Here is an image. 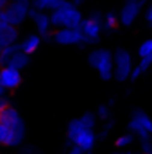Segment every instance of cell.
<instances>
[{"label":"cell","instance_id":"obj_1","mask_svg":"<svg viewBox=\"0 0 152 154\" xmlns=\"http://www.w3.org/2000/svg\"><path fill=\"white\" fill-rule=\"evenodd\" d=\"M0 122L5 124L11 129V143H9V147L20 145L23 136H25V125H23V120L18 115V111L14 108L7 106L5 109L0 111Z\"/></svg>","mask_w":152,"mask_h":154},{"label":"cell","instance_id":"obj_2","mask_svg":"<svg viewBox=\"0 0 152 154\" xmlns=\"http://www.w3.org/2000/svg\"><path fill=\"white\" fill-rule=\"evenodd\" d=\"M88 63L100 74L102 81L113 79V52L108 48H95L88 56Z\"/></svg>","mask_w":152,"mask_h":154},{"label":"cell","instance_id":"obj_3","mask_svg":"<svg viewBox=\"0 0 152 154\" xmlns=\"http://www.w3.org/2000/svg\"><path fill=\"white\" fill-rule=\"evenodd\" d=\"M132 56L127 48H116L113 54V77L118 82L127 81L132 72Z\"/></svg>","mask_w":152,"mask_h":154},{"label":"cell","instance_id":"obj_4","mask_svg":"<svg viewBox=\"0 0 152 154\" xmlns=\"http://www.w3.org/2000/svg\"><path fill=\"white\" fill-rule=\"evenodd\" d=\"M4 18H5V23L16 27L23 22V18L29 14V0H13L9 2L4 9Z\"/></svg>","mask_w":152,"mask_h":154},{"label":"cell","instance_id":"obj_5","mask_svg":"<svg viewBox=\"0 0 152 154\" xmlns=\"http://www.w3.org/2000/svg\"><path fill=\"white\" fill-rule=\"evenodd\" d=\"M141 7H143L141 0H125V4L122 5V11H120V14H118V22H120L122 25H125V27L132 25L134 20L138 18Z\"/></svg>","mask_w":152,"mask_h":154},{"label":"cell","instance_id":"obj_6","mask_svg":"<svg viewBox=\"0 0 152 154\" xmlns=\"http://www.w3.org/2000/svg\"><path fill=\"white\" fill-rule=\"evenodd\" d=\"M100 31H102V23H97L93 20H82V23L79 25V32L82 36V43L86 45H95L100 39Z\"/></svg>","mask_w":152,"mask_h":154},{"label":"cell","instance_id":"obj_7","mask_svg":"<svg viewBox=\"0 0 152 154\" xmlns=\"http://www.w3.org/2000/svg\"><path fill=\"white\" fill-rule=\"evenodd\" d=\"M70 143H72L74 147H77V149H81L84 154H90L93 151L95 143H97V134H95L93 129H84V127H82Z\"/></svg>","mask_w":152,"mask_h":154},{"label":"cell","instance_id":"obj_8","mask_svg":"<svg viewBox=\"0 0 152 154\" xmlns=\"http://www.w3.org/2000/svg\"><path fill=\"white\" fill-rule=\"evenodd\" d=\"M22 82V75L18 70L14 68H0V86H4L5 90H14L18 88Z\"/></svg>","mask_w":152,"mask_h":154},{"label":"cell","instance_id":"obj_9","mask_svg":"<svg viewBox=\"0 0 152 154\" xmlns=\"http://www.w3.org/2000/svg\"><path fill=\"white\" fill-rule=\"evenodd\" d=\"M54 34V39L59 43V45H77V43H82V36L79 32V29H59Z\"/></svg>","mask_w":152,"mask_h":154},{"label":"cell","instance_id":"obj_10","mask_svg":"<svg viewBox=\"0 0 152 154\" xmlns=\"http://www.w3.org/2000/svg\"><path fill=\"white\" fill-rule=\"evenodd\" d=\"M18 38V29L9 23H0V47H11Z\"/></svg>","mask_w":152,"mask_h":154},{"label":"cell","instance_id":"obj_11","mask_svg":"<svg viewBox=\"0 0 152 154\" xmlns=\"http://www.w3.org/2000/svg\"><path fill=\"white\" fill-rule=\"evenodd\" d=\"M29 14L34 18V23H36V27H38L39 34H43L45 38L48 39V29H50V18L45 14V13H38L36 9H29Z\"/></svg>","mask_w":152,"mask_h":154},{"label":"cell","instance_id":"obj_12","mask_svg":"<svg viewBox=\"0 0 152 154\" xmlns=\"http://www.w3.org/2000/svg\"><path fill=\"white\" fill-rule=\"evenodd\" d=\"M131 120L138 122V124H140V125H141V127H143V129H145V131H147V133L152 136V118L147 115L143 109L136 108V109L132 111V118H131Z\"/></svg>","mask_w":152,"mask_h":154},{"label":"cell","instance_id":"obj_13","mask_svg":"<svg viewBox=\"0 0 152 154\" xmlns=\"http://www.w3.org/2000/svg\"><path fill=\"white\" fill-rule=\"evenodd\" d=\"M22 50V45H11V47H5L2 52H0V68H7L11 57Z\"/></svg>","mask_w":152,"mask_h":154},{"label":"cell","instance_id":"obj_14","mask_svg":"<svg viewBox=\"0 0 152 154\" xmlns=\"http://www.w3.org/2000/svg\"><path fill=\"white\" fill-rule=\"evenodd\" d=\"M27 65H29V56L20 50V52H16V54L11 57V61H9L7 66H9V68H14V70H20V68H25Z\"/></svg>","mask_w":152,"mask_h":154},{"label":"cell","instance_id":"obj_15","mask_svg":"<svg viewBox=\"0 0 152 154\" xmlns=\"http://www.w3.org/2000/svg\"><path fill=\"white\" fill-rule=\"evenodd\" d=\"M39 36H36V34H32V36H29V38L23 41V45H22V52L23 54H32V52H36V48L39 47Z\"/></svg>","mask_w":152,"mask_h":154},{"label":"cell","instance_id":"obj_16","mask_svg":"<svg viewBox=\"0 0 152 154\" xmlns=\"http://www.w3.org/2000/svg\"><path fill=\"white\" fill-rule=\"evenodd\" d=\"M129 133L132 134V136H138L140 140H147V138H152L150 134L138 124V122H134V120H129Z\"/></svg>","mask_w":152,"mask_h":154},{"label":"cell","instance_id":"obj_17","mask_svg":"<svg viewBox=\"0 0 152 154\" xmlns=\"http://www.w3.org/2000/svg\"><path fill=\"white\" fill-rule=\"evenodd\" d=\"M65 0H34V7H36V11H43V9H57L61 4H63Z\"/></svg>","mask_w":152,"mask_h":154},{"label":"cell","instance_id":"obj_18","mask_svg":"<svg viewBox=\"0 0 152 154\" xmlns=\"http://www.w3.org/2000/svg\"><path fill=\"white\" fill-rule=\"evenodd\" d=\"M79 122L82 124L84 129H95V125H97V116H95V113H91V111H86L84 115L79 118Z\"/></svg>","mask_w":152,"mask_h":154},{"label":"cell","instance_id":"obj_19","mask_svg":"<svg viewBox=\"0 0 152 154\" xmlns=\"http://www.w3.org/2000/svg\"><path fill=\"white\" fill-rule=\"evenodd\" d=\"M82 129V124L79 122V118H74V120H70V124H68V129H66V138H68V143L75 138V134Z\"/></svg>","mask_w":152,"mask_h":154},{"label":"cell","instance_id":"obj_20","mask_svg":"<svg viewBox=\"0 0 152 154\" xmlns=\"http://www.w3.org/2000/svg\"><path fill=\"white\" fill-rule=\"evenodd\" d=\"M118 25V14L116 13H108V14H104V20H102V27H106L108 31H111Z\"/></svg>","mask_w":152,"mask_h":154},{"label":"cell","instance_id":"obj_21","mask_svg":"<svg viewBox=\"0 0 152 154\" xmlns=\"http://www.w3.org/2000/svg\"><path fill=\"white\" fill-rule=\"evenodd\" d=\"M132 142H134V136L131 133H127V134H122V136L116 138V147L118 149H127Z\"/></svg>","mask_w":152,"mask_h":154},{"label":"cell","instance_id":"obj_22","mask_svg":"<svg viewBox=\"0 0 152 154\" xmlns=\"http://www.w3.org/2000/svg\"><path fill=\"white\" fill-rule=\"evenodd\" d=\"M0 143L2 145H9L11 143V129L0 122Z\"/></svg>","mask_w":152,"mask_h":154},{"label":"cell","instance_id":"obj_23","mask_svg":"<svg viewBox=\"0 0 152 154\" xmlns=\"http://www.w3.org/2000/svg\"><path fill=\"white\" fill-rule=\"evenodd\" d=\"M152 54V39H145L141 45H140V48H138V56L140 57H147V56H150Z\"/></svg>","mask_w":152,"mask_h":154},{"label":"cell","instance_id":"obj_24","mask_svg":"<svg viewBox=\"0 0 152 154\" xmlns=\"http://www.w3.org/2000/svg\"><path fill=\"white\" fill-rule=\"evenodd\" d=\"M95 116H97V120L100 118L102 122L109 120V106H108V104H100L99 109H97V113H95Z\"/></svg>","mask_w":152,"mask_h":154},{"label":"cell","instance_id":"obj_25","mask_svg":"<svg viewBox=\"0 0 152 154\" xmlns=\"http://www.w3.org/2000/svg\"><path fill=\"white\" fill-rule=\"evenodd\" d=\"M150 66H152V54L150 56H147V57H141V59H140V65H138L136 68L143 74V72H147Z\"/></svg>","mask_w":152,"mask_h":154},{"label":"cell","instance_id":"obj_26","mask_svg":"<svg viewBox=\"0 0 152 154\" xmlns=\"http://www.w3.org/2000/svg\"><path fill=\"white\" fill-rule=\"evenodd\" d=\"M140 142H141V152L143 154H152V138L140 140Z\"/></svg>","mask_w":152,"mask_h":154},{"label":"cell","instance_id":"obj_27","mask_svg":"<svg viewBox=\"0 0 152 154\" xmlns=\"http://www.w3.org/2000/svg\"><path fill=\"white\" fill-rule=\"evenodd\" d=\"M18 154H41V151L38 147H34V145H23Z\"/></svg>","mask_w":152,"mask_h":154},{"label":"cell","instance_id":"obj_28","mask_svg":"<svg viewBox=\"0 0 152 154\" xmlns=\"http://www.w3.org/2000/svg\"><path fill=\"white\" fill-rule=\"evenodd\" d=\"M90 20H93V22H97V23H102V20H104V14H102L100 11H93V13L90 14Z\"/></svg>","mask_w":152,"mask_h":154},{"label":"cell","instance_id":"obj_29","mask_svg":"<svg viewBox=\"0 0 152 154\" xmlns=\"http://www.w3.org/2000/svg\"><path fill=\"white\" fill-rule=\"evenodd\" d=\"M145 20H147V23L152 27V2L149 4V7H147V13H145Z\"/></svg>","mask_w":152,"mask_h":154},{"label":"cell","instance_id":"obj_30","mask_svg":"<svg viewBox=\"0 0 152 154\" xmlns=\"http://www.w3.org/2000/svg\"><path fill=\"white\" fill-rule=\"evenodd\" d=\"M140 75H141V72H140V70L134 66V68H132V72H131V75H129V79H131V81H136Z\"/></svg>","mask_w":152,"mask_h":154},{"label":"cell","instance_id":"obj_31","mask_svg":"<svg viewBox=\"0 0 152 154\" xmlns=\"http://www.w3.org/2000/svg\"><path fill=\"white\" fill-rule=\"evenodd\" d=\"M7 106H9V104H7V100H5V99H2V97H0V111H2V109H5V108H7Z\"/></svg>","mask_w":152,"mask_h":154},{"label":"cell","instance_id":"obj_32","mask_svg":"<svg viewBox=\"0 0 152 154\" xmlns=\"http://www.w3.org/2000/svg\"><path fill=\"white\" fill-rule=\"evenodd\" d=\"M68 2H72V5H81V4H82V0H68Z\"/></svg>","mask_w":152,"mask_h":154},{"label":"cell","instance_id":"obj_33","mask_svg":"<svg viewBox=\"0 0 152 154\" xmlns=\"http://www.w3.org/2000/svg\"><path fill=\"white\" fill-rule=\"evenodd\" d=\"M7 4H9V0H0V9H4Z\"/></svg>","mask_w":152,"mask_h":154},{"label":"cell","instance_id":"obj_34","mask_svg":"<svg viewBox=\"0 0 152 154\" xmlns=\"http://www.w3.org/2000/svg\"><path fill=\"white\" fill-rule=\"evenodd\" d=\"M0 23H5V18H4V11L0 9Z\"/></svg>","mask_w":152,"mask_h":154},{"label":"cell","instance_id":"obj_35","mask_svg":"<svg viewBox=\"0 0 152 154\" xmlns=\"http://www.w3.org/2000/svg\"><path fill=\"white\" fill-rule=\"evenodd\" d=\"M4 95H5V88H4V86H0V97L4 99Z\"/></svg>","mask_w":152,"mask_h":154},{"label":"cell","instance_id":"obj_36","mask_svg":"<svg viewBox=\"0 0 152 154\" xmlns=\"http://www.w3.org/2000/svg\"><path fill=\"white\" fill-rule=\"evenodd\" d=\"M122 154H134V152H122Z\"/></svg>","mask_w":152,"mask_h":154},{"label":"cell","instance_id":"obj_37","mask_svg":"<svg viewBox=\"0 0 152 154\" xmlns=\"http://www.w3.org/2000/svg\"><path fill=\"white\" fill-rule=\"evenodd\" d=\"M113 154H122V152H113Z\"/></svg>","mask_w":152,"mask_h":154},{"label":"cell","instance_id":"obj_38","mask_svg":"<svg viewBox=\"0 0 152 154\" xmlns=\"http://www.w3.org/2000/svg\"><path fill=\"white\" fill-rule=\"evenodd\" d=\"M2 50H4V48H2V47H0V52H2Z\"/></svg>","mask_w":152,"mask_h":154}]
</instances>
